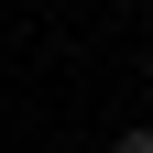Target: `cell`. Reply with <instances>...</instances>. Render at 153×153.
<instances>
[{
    "mask_svg": "<svg viewBox=\"0 0 153 153\" xmlns=\"http://www.w3.org/2000/svg\"><path fill=\"white\" fill-rule=\"evenodd\" d=\"M109 153H153V131H109Z\"/></svg>",
    "mask_w": 153,
    "mask_h": 153,
    "instance_id": "6da1fadb",
    "label": "cell"
}]
</instances>
